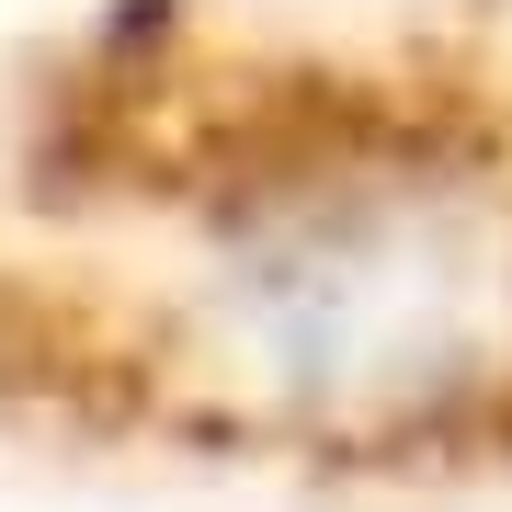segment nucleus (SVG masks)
Listing matches in <instances>:
<instances>
[{
  "instance_id": "f257e3e1",
  "label": "nucleus",
  "mask_w": 512,
  "mask_h": 512,
  "mask_svg": "<svg viewBox=\"0 0 512 512\" xmlns=\"http://www.w3.org/2000/svg\"><path fill=\"white\" fill-rule=\"evenodd\" d=\"M0 387L296 478H512V80L103 69L0 251Z\"/></svg>"
}]
</instances>
